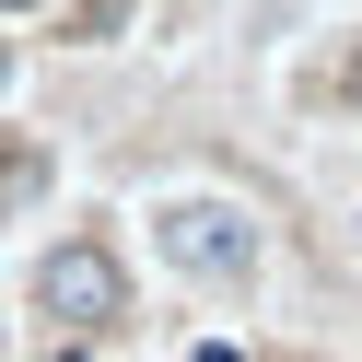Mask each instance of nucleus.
I'll return each mask as SVG.
<instances>
[{
  "mask_svg": "<svg viewBox=\"0 0 362 362\" xmlns=\"http://www.w3.org/2000/svg\"><path fill=\"white\" fill-rule=\"evenodd\" d=\"M152 234H164V257L187 269V281H222V292H234L245 269H257V222H245L234 199H164Z\"/></svg>",
  "mask_w": 362,
  "mask_h": 362,
  "instance_id": "nucleus-1",
  "label": "nucleus"
},
{
  "mask_svg": "<svg viewBox=\"0 0 362 362\" xmlns=\"http://www.w3.org/2000/svg\"><path fill=\"white\" fill-rule=\"evenodd\" d=\"M35 304H47L59 327L94 339V327H117V315H129V281H117V257L82 234V245H47V257H35Z\"/></svg>",
  "mask_w": 362,
  "mask_h": 362,
  "instance_id": "nucleus-2",
  "label": "nucleus"
},
{
  "mask_svg": "<svg viewBox=\"0 0 362 362\" xmlns=\"http://www.w3.org/2000/svg\"><path fill=\"white\" fill-rule=\"evenodd\" d=\"M117 12L129 0H82V35H117Z\"/></svg>",
  "mask_w": 362,
  "mask_h": 362,
  "instance_id": "nucleus-3",
  "label": "nucleus"
},
{
  "mask_svg": "<svg viewBox=\"0 0 362 362\" xmlns=\"http://www.w3.org/2000/svg\"><path fill=\"white\" fill-rule=\"evenodd\" d=\"M351 94H362V59H351Z\"/></svg>",
  "mask_w": 362,
  "mask_h": 362,
  "instance_id": "nucleus-4",
  "label": "nucleus"
}]
</instances>
